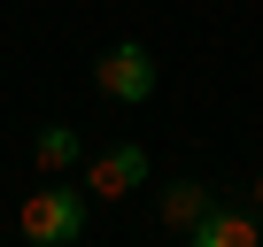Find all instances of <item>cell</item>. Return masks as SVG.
Here are the masks:
<instances>
[{
  "label": "cell",
  "mask_w": 263,
  "mask_h": 247,
  "mask_svg": "<svg viewBox=\"0 0 263 247\" xmlns=\"http://www.w3.org/2000/svg\"><path fill=\"white\" fill-rule=\"evenodd\" d=\"M16 232H24L31 247H70V239H85V186H70V170L47 178L39 193H24Z\"/></svg>",
  "instance_id": "cell-1"
},
{
  "label": "cell",
  "mask_w": 263,
  "mask_h": 247,
  "mask_svg": "<svg viewBox=\"0 0 263 247\" xmlns=\"http://www.w3.org/2000/svg\"><path fill=\"white\" fill-rule=\"evenodd\" d=\"M209 201H217L209 186H194V178H171V186L155 193V216H163V232H194Z\"/></svg>",
  "instance_id": "cell-6"
},
{
  "label": "cell",
  "mask_w": 263,
  "mask_h": 247,
  "mask_svg": "<svg viewBox=\"0 0 263 247\" xmlns=\"http://www.w3.org/2000/svg\"><path fill=\"white\" fill-rule=\"evenodd\" d=\"M147 147L140 139H116V147H101L93 162H85V201H132V193H147Z\"/></svg>",
  "instance_id": "cell-3"
},
{
  "label": "cell",
  "mask_w": 263,
  "mask_h": 247,
  "mask_svg": "<svg viewBox=\"0 0 263 247\" xmlns=\"http://www.w3.org/2000/svg\"><path fill=\"white\" fill-rule=\"evenodd\" d=\"M93 85L108 100H124V108H140V100H155V54L140 39H116V47L93 54Z\"/></svg>",
  "instance_id": "cell-2"
},
{
  "label": "cell",
  "mask_w": 263,
  "mask_h": 247,
  "mask_svg": "<svg viewBox=\"0 0 263 247\" xmlns=\"http://www.w3.org/2000/svg\"><path fill=\"white\" fill-rule=\"evenodd\" d=\"M186 239H194V247H255V239H263V209L248 216V209H224V201H209V209H201V224H194Z\"/></svg>",
  "instance_id": "cell-4"
},
{
  "label": "cell",
  "mask_w": 263,
  "mask_h": 247,
  "mask_svg": "<svg viewBox=\"0 0 263 247\" xmlns=\"http://www.w3.org/2000/svg\"><path fill=\"white\" fill-rule=\"evenodd\" d=\"M255 209H263V170H255Z\"/></svg>",
  "instance_id": "cell-7"
},
{
  "label": "cell",
  "mask_w": 263,
  "mask_h": 247,
  "mask_svg": "<svg viewBox=\"0 0 263 247\" xmlns=\"http://www.w3.org/2000/svg\"><path fill=\"white\" fill-rule=\"evenodd\" d=\"M31 162H39L47 178L78 170V162H85V132H78V123H39V139H31Z\"/></svg>",
  "instance_id": "cell-5"
}]
</instances>
